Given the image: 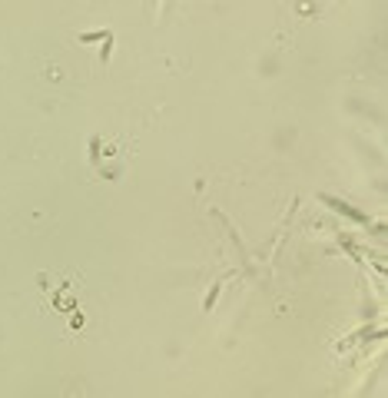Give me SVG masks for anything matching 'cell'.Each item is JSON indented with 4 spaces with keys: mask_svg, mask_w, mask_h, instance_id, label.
<instances>
[{
    "mask_svg": "<svg viewBox=\"0 0 388 398\" xmlns=\"http://www.w3.org/2000/svg\"><path fill=\"white\" fill-rule=\"evenodd\" d=\"M325 202L329 206H335V209H342V213H349L352 219H358V222H365V216L358 213V209H352V206H345V202H338V199H332V196H325Z\"/></svg>",
    "mask_w": 388,
    "mask_h": 398,
    "instance_id": "6da1fadb",
    "label": "cell"
},
{
    "mask_svg": "<svg viewBox=\"0 0 388 398\" xmlns=\"http://www.w3.org/2000/svg\"><path fill=\"white\" fill-rule=\"evenodd\" d=\"M103 37H110V33L107 30H96V33H83L80 40H83V44H90V40H103Z\"/></svg>",
    "mask_w": 388,
    "mask_h": 398,
    "instance_id": "7a4b0ae2",
    "label": "cell"
}]
</instances>
